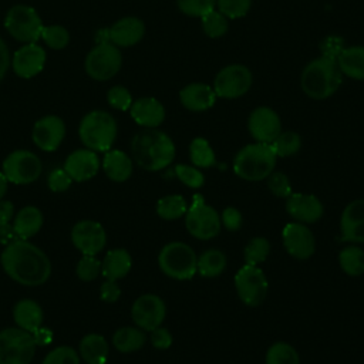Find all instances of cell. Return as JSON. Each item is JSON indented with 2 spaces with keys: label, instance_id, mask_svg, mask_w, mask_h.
<instances>
[{
  "label": "cell",
  "instance_id": "obj_1",
  "mask_svg": "<svg viewBox=\"0 0 364 364\" xmlns=\"http://www.w3.org/2000/svg\"><path fill=\"white\" fill-rule=\"evenodd\" d=\"M4 273L23 286H40L50 279L51 262L48 256L28 240H14L4 246L0 255Z\"/></svg>",
  "mask_w": 364,
  "mask_h": 364
},
{
  "label": "cell",
  "instance_id": "obj_2",
  "mask_svg": "<svg viewBox=\"0 0 364 364\" xmlns=\"http://www.w3.org/2000/svg\"><path fill=\"white\" fill-rule=\"evenodd\" d=\"M132 158L145 171L165 169L175 159L176 148L168 134L156 128H145L131 141Z\"/></svg>",
  "mask_w": 364,
  "mask_h": 364
},
{
  "label": "cell",
  "instance_id": "obj_3",
  "mask_svg": "<svg viewBox=\"0 0 364 364\" xmlns=\"http://www.w3.org/2000/svg\"><path fill=\"white\" fill-rule=\"evenodd\" d=\"M343 74L337 61L328 57H318L310 61L301 71L300 85L303 92L313 100L331 97L341 85Z\"/></svg>",
  "mask_w": 364,
  "mask_h": 364
},
{
  "label": "cell",
  "instance_id": "obj_4",
  "mask_svg": "<svg viewBox=\"0 0 364 364\" xmlns=\"http://www.w3.org/2000/svg\"><path fill=\"white\" fill-rule=\"evenodd\" d=\"M277 156L270 144H249L235 155L233 172L249 182L263 181L274 171Z\"/></svg>",
  "mask_w": 364,
  "mask_h": 364
},
{
  "label": "cell",
  "instance_id": "obj_5",
  "mask_svg": "<svg viewBox=\"0 0 364 364\" xmlns=\"http://www.w3.org/2000/svg\"><path fill=\"white\" fill-rule=\"evenodd\" d=\"M117 121L102 109H94L85 114L78 127V135L85 148L95 152H107L117 139Z\"/></svg>",
  "mask_w": 364,
  "mask_h": 364
},
{
  "label": "cell",
  "instance_id": "obj_6",
  "mask_svg": "<svg viewBox=\"0 0 364 364\" xmlns=\"http://www.w3.org/2000/svg\"><path fill=\"white\" fill-rule=\"evenodd\" d=\"M158 264L162 273L171 279L191 280L196 274L198 255L183 242H171L161 249Z\"/></svg>",
  "mask_w": 364,
  "mask_h": 364
},
{
  "label": "cell",
  "instance_id": "obj_7",
  "mask_svg": "<svg viewBox=\"0 0 364 364\" xmlns=\"http://www.w3.org/2000/svg\"><path fill=\"white\" fill-rule=\"evenodd\" d=\"M185 226L193 237L209 240L216 237L220 232V215L213 206L206 205L202 195L196 193L185 213Z\"/></svg>",
  "mask_w": 364,
  "mask_h": 364
},
{
  "label": "cell",
  "instance_id": "obj_8",
  "mask_svg": "<svg viewBox=\"0 0 364 364\" xmlns=\"http://www.w3.org/2000/svg\"><path fill=\"white\" fill-rule=\"evenodd\" d=\"M36 348L31 333L20 327H7L0 331V364H30Z\"/></svg>",
  "mask_w": 364,
  "mask_h": 364
},
{
  "label": "cell",
  "instance_id": "obj_9",
  "mask_svg": "<svg viewBox=\"0 0 364 364\" xmlns=\"http://www.w3.org/2000/svg\"><path fill=\"white\" fill-rule=\"evenodd\" d=\"M4 27L9 34L20 43H36L44 28L36 9L27 4H16L9 9L4 17Z\"/></svg>",
  "mask_w": 364,
  "mask_h": 364
},
{
  "label": "cell",
  "instance_id": "obj_10",
  "mask_svg": "<svg viewBox=\"0 0 364 364\" xmlns=\"http://www.w3.org/2000/svg\"><path fill=\"white\" fill-rule=\"evenodd\" d=\"M122 65V55L117 46L109 41L97 43L85 57V71L95 81L111 80Z\"/></svg>",
  "mask_w": 364,
  "mask_h": 364
},
{
  "label": "cell",
  "instance_id": "obj_11",
  "mask_svg": "<svg viewBox=\"0 0 364 364\" xmlns=\"http://www.w3.org/2000/svg\"><path fill=\"white\" fill-rule=\"evenodd\" d=\"M43 165L40 158L27 149H16L10 152L1 165V172L9 182L16 185H28L41 175Z\"/></svg>",
  "mask_w": 364,
  "mask_h": 364
},
{
  "label": "cell",
  "instance_id": "obj_12",
  "mask_svg": "<svg viewBox=\"0 0 364 364\" xmlns=\"http://www.w3.org/2000/svg\"><path fill=\"white\" fill-rule=\"evenodd\" d=\"M235 289L243 304L256 307L264 301L269 282L257 266L245 263L235 274Z\"/></svg>",
  "mask_w": 364,
  "mask_h": 364
},
{
  "label": "cell",
  "instance_id": "obj_13",
  "mask_svg": "<svg viewBox=\"0 0 364 364\" xmlns=\"http://www.w3.org/2000/svg\"><path fill=\"white\" fill-rule=\"evenodd\" d=\"M252 73L246 65L230 64L223 67L213 80V91L220 98H239L252 87Z\"/></svg>",
  "mask_w": 364,
  "mask_h": 364
},
{
  "label": "cell",
  "instance_id": "obj_14",
  "mask_svg": "<svg viewBox=\"0 0 364 364\" xmlns=\"http://www.w3.org/2000/svg\"><path fill=\"white\" fill-rule=\"evenodd\" d=\"M131 317L136 327L144 331H152L162 326L166 317L165 301L152 293L142 294L134 301L131 307Z\"/></svg>",
  "mask_w": 364,
  "mask_h": 364
},
{
  "label": "cell",
  "instance_id": "obj_15",
  "mask_svg": "<svg viewBox=\"0 0 364 364\" xmlns=\"http://www.w3.org/2000/svg\"><path fill=\"white\" fill-rule=\"evenodd\" d=\"M71 242L82 255L97 256L105 247L107 233L100 222L84 219L73 226Z\"/></svg>",
  "mask_w": 364,
  "mask_h": 364
},
{
  "label": "cell",
  "instance_id": "obj_16",
  "mask_svg": "<svg viewBox=\"0 0 364 364\" xmlns=\"http://www.w3.org/2000/svg\"><path fill=\"white\" fill-rule=\"evenodd\" d=\"M282 240L286 252L297 260H306L316 252L314 235L304 223H287L283 228Z\"/></svg>",
  "mask_w": 364,
  "mask_h": 364
},
{
  "label": "cell",
  "instance_id": "obj_17",
  "mask_svg": "<svg viewBox=\"0 0 364 364\" xmlns=\"http://www.w3.org/2000/svg\"><path fill=\"white\" fill-rule=\"evenodd\" d=\"M247 129L256 142L272 144L282 132V121L274 109L257 107L249 115Z\"/></svg>",
  "mask_w": 364,
  "mask_h": 364
},
{
  "label": "cell",
  "instance_id": "obj_18",
  "mask_svg": "<svg viewBox=\"0 0 364 364\" xmlns=\"http://www.w3.org/2000/svg\"><path fill=\"white\" fill-rule=\"evenodd\" d=\"M65 136V124L57 115H46L40 118L31 132L33 142L46 152L55 151Z\"/></svg>",
  "mask_w": 364,
  "mask_h": 364
},
{
  "label": "cell",
  "instance_id": "obj_19",
  "mask_svg": "<svg viewBox=\"0 0 364 364\" xmlns=\"http://www.w3.org/2000/svg\"><path fill=\"white\" fill-rule=\"evenodd\" d=\"M286 212L299 223H316L324 213V206L316 195L291 193L286 198Z\"/></svg>",
  "mask_w": 364,
  "mask_h": 364
},
{
  "label": "cell",
  "instance_id": "obj_20",
  "mask_svg": "<svg viewBox=\"0 0 364 364\" xmlns=\"http://www.w3.org/2000/svg\"><path fill=\"white\" fill-rule=\"evenodd\" d=\"M46 64V51L36 43L21 46L11 58V68L21 78H31L41 73Z\"/></svg>",
  "mask_w": 364,
  "mask_h": 364
},
{
  "label": "cell",
  "instance_id": "obj_21",
  "mask_svg": "<svg viewBox=\"0 0 364 364\" xmlns=\"http://www.w3.org/2000/svg\"><path fill=\"white\" fill-rule=\"evenodd\" d=\"M101 166V161L95 151L84 148L71 152L64 161V171L75 182H85L94 178Z\"/></svg>",
  "mask_w": 364,
  "mask_h": 364
},
{
  "label": "cell",
  "instance_id": "obj_22",
  "mask_svg": "<svg viewBox=\"0 0 364 364\" xmlns=\"http://www.w3.org/2000/svg\"><path fill=\"white\" fill-rule=\"evenodd\" d=\"M340 233L344 242L364 243V199H354L343 209Z\"/></svg>",
  "mask_w": 364,
  "mask_h": 364
},
{
  "label": "cell",
  "instance_id": "obj_23",
  "mask_svg": "<svg viewBox=\"0 0 364 364\" xmlns=\"http://www.w3.org/2000/svg\"><path fill=\"white\" fill-rule=\"evenodd\" d=\"M145 34V24L141 18L128 16L117 20L107 28L108 41L117 47H132L138 44Z\"/></svg>",
  "mask_w": 364,
  "mask_h": 364
},
{
  "label": "cell",
  "instance_id": "obj_24",
  "mask_svg": "<svg viewBox=\"0 0 364 364\" xmlns=\"http://www.w3.org/2000/svg\"><path fill=\"white\" fill-rule=\"evenodd\" d=\"M129 112L132 119L144 128H156L165 119L164 105L152 97H142L134 101Z\"/></svg>",
  "mask_w": 364,
  "mask_h": 364
},
{
  "label": "cell",
  "instance_id": "obj_25",
  "mask_svg": "<svg viewBox=\"0 0 364 364\" xmlns=\"http://www.w3.org/2000/svg\"><path fill=\"white\" fill-rule=\"evenodd\" d=\"M181 104L193 112H202L212 108L216 102L213 88L203 82H192L183 87L179 92Z\"/></svg>",
  "mask_w": 364,
  "mask_h": 364
},
{
  "label": "cell",
  "instance_id": "obj_26",
  "mask_svg": "<svg viewBox=\"0 0 364 364\" xmlns=\"http://www.w3.org/2000/svg\"><path fill=\"white\" fill-rule=\"evenodd\" d=\"M102 169L108 179L125 182L132 175V159L119 149H108L102 158Z\"/></svg>",
  "mask_w": 364,
  "mask_h": 364
},
{
  "label": "cell",
  "instance_id": "obj_27",
  "mask_svg": "<svg viewBox=\"0 0 364 364\" xmlns=\"http://www.w3.org/2000/svg\"><path fill=\"white\" fill-rule=\"evenodd\" d=\"M13 320L17 327L33 333L43 326V309L31 299H21L13 307Z\"/></svg>",
  "mask_w": 364,
  "mask_h": 364
},
{
  "label": "cell",
  "instance_id": "obj_28",
  "mask_svg": "<svg viewBox=\"0 0 364 364\" xmlns=\"http://www.w3.org/2000/svg\"><path fill=\"white\" fill-rule=\"evenodd\" d=\"M44 216L43 212L36 206L21 208L13 220V229L18 239L28 240L37 235L43 226Z\"/></svg>",
  "mask_w": 364,
  "mask_h": 364
},
{
  "label": "cell",
  "instance_id": "obj_29",
  "mask_svg": "<svg viewBox=\"0 0 364 364\" xmlns=\"http://www.w3.org/2000/svg\"><path fill=\"white\" fill-rule=\"evenodd\" d=\"M132 267V259L128 250L125 249H112L109 250L101 262V274L107 280H119L125 277Z\"/></svg>",
  "mask_w": 364,
  "mask_h": 364
},
{
  "label": "cell",
  "instance_id": "obj_30",
  "mask_svg": "<svg viewBox=\"0 0 364 364\" xmlns=\"http://www.w3.org/2000/svg\"><path fill=\"white\" fill-rule=\"evenodd\" d=\"M337 65L343 75L351 80H364V47L351 46L346 47L336 58Z\"/></svg>",
  "mask_w": 364,
  "mask_h": 364
},
{
  "label": "cell",
  "instance_id": "obj_31",
  "mask_svg": "<svg viewBox=\"0 0 364 364\" xmlns=\"http://www.w3.org/2000/svg\"><path fill=\"white\" fill-rule=\"evenodd\" d=\"M108 343L97 333L84 336L78 346V354L87 364H104L108 357Z\"/></svg>",
  "mask_w": 364,
  "mask_h": 364
},
{
  "label": "cell",
  "instance_id": "obj_32",
  "mask_svg": "<svg viewBox=\"0 0 364 364\" xmlns=\"http://www.w3.org/2000/svg\"><path fill=\"white\" fill-rule=\"evenodd\" d=\"M146 334L136 326H125L118 328L112 336L114 347L121 353H134L144 347Z\"/></svg>",
  "mask_w": 364,
  "mask_h": 364
},
{
  "label": "cell",
  "instance_id": "obj_33",
  "mask_svg": "<svg viewBox=\"0 0 364 364\" xmlns=\"http://www.w3.org/2000/svg\"><path fill=\"white\" fill-rule=\"evenodd\" d=\"M228 259L222 250L208 249L200 256H198L196 273H199L205 279H213L223 273L226 269Z\"/></svg>",
  "mask_w": 364,
  "mask_h": 364
},
{
  "label": "cell",
  "instance_id": "obj_34",
  "mask_svg": "<svg viewBox=\"0 0 364 364\" xmlns=\"http://www.w3.org/2000/svg\"><path fill=\"white\" fill-rule=\"evenodd\" d=\"M341 270L348 276H360L364 273V249L358 245H348L338 253Z\"/></svg>",
  "mask_w": 364,
  "mask_h": 364
},
{
  "label": "cell",
  "instance_id": "obj_35",
  "mask_svg": "<svg viewBox=\"0 0 364 364\" xmlns=\"http://www.w3.org/2000/svg\"><path fill=\"white\" fill-rule=\"evenodd\" d=\"M188 203L182 195H166L156 202V213L164 220H175L185 216Z\"/></svg>",
  "mask_w": 364,
  "mask_h": 364
},
{
  "label": "cell",
  "instance_id": "obj_36",
  "mask_svg": "<svg viewBox=\"0 0 364 364\" xmlns=\"http://www.w3.org/2000/svg\"><path fill=\"white\" fill-rule=\"evenodd\" d=\"M189 158L193 166L196 168H209L216 164V156L213 148L208 142V139L198 136L193 138L189 145Z\"/></svg>",
  "mask_w": 364,
  "mask_h": 364
},
{
  "label": "cell",
  "instance_id": "obj_37",
  "mask_svg": "<svg viewBox=\"0 0 364 364\" xmlns=\"http://www.w3.org/2000/svg\"><path fill=\"white\" fill-rule=\"evenodd\" d=\"M264 363L266 364H300V357L291 344L286 341H277L267 348Z\"/></svg>",
  "mask_w": 364,
  "mask_h": 364
},
{
  "label": "cell",
  "instance_id": "obj_38",
  "mask_svg": "<svg viewBox=\"0 0 364 364\" xmlns=\"http://www.w3.org/2000/svg\"><path fill=\"white\" fill-rule=\"evenodd\" d=\"M276 156L286 158L296 155L301 148V136L294 131H284L280 132L279 136L270 144Z\"/></svg>",
  "mask_w": 364,
  "mask_h": 364
},
{
  "label": "cell",
  "instance_id": "obj_39",
  "mask_svg": "<svg viewBox=\"0 0 364 364\" xmlns=\"http://www.w3.org/2000/svg\"><path fill=\"white\" fill-rule=\"evenodd\" d=\"M202 20V28L205 34L210 38H219L225 36L229 30V21L228 17H225L220 11L212 10L200 17Z\"/></svg>",
  "mask_w": 364,
  "mask_h": 364
},
{
  "label": "cell",
  "instance_id": "obj_40",
  "mask_svg": "<svg viewBox=\"0 0 364 364\" xmlns=\"http://www.w3.org/2000/svg\"><path fill=\"white\" fill-rule=\"evenodd\" d=\"M270 253V243L266 237L257 236L249 240V243L245 247V263L257 266L263 263Z\"/></svg>",
  "mask_w": 364,
  "mask_h": 364
},
{
  "label": "cell",
  "instance_id": "obj_41",
  "mask_svg": "<svg viewBox=\"0 0 364 364\" xmlns=\"http://www.w3.org/2000/svg\"><path fill=\"white\" fill-rule=\"evenodd\" d=\"M41 38L46 41V44L53 50H63L68 46L70 34L65 27L53 24L47 26L41 31Z\"/></svg>",
  "mask_w": 364,
  "mask_h": 364
},
{
  "label": "cell",
  "instance_id": "obj_42",
  "mask_svg": "<svg viewBox=\"0 0 364 364\" xmlns=\"http://www.w3.org/2000/svg\"><path fill=\"white\" fill-rule=\"evenodd\" d=\"M176 178L191 189H199L205 183V176L199 168L186 164H178L175 166Z\"/></svg>",
  "mask_w": 364,
  "mask_h": 364
},
{
  "label": "cell",
  "instance_id": "obj_43",
  "mask_svg": "<svg viewBox=\"0 0 364 364\" xmlns=\"http://www.w3.org/2000/svg\"><path fill=\"white\" fill-rule=\"evenodd\" d=\"M101 273V260L97 256L82 255L75 266V274L82 282H92Z\"/></svg>",
  "mask_w": 364,
  "mask_h": 364
},
{
  "label": "cell",
  "instance_id": "obj_44",
  "mask_svg": "<svg viewBox=\"0 0 364 364\" xmlns=\"http://www.w3.org/2000/svg\"><path fill=\"white\" fill-rule=\"evenodd\" d=\"M41 364H80V354L70 346H58L44 357Z\"/></svg>",
  "mask_w": 364,
  "mask_h": 364
},
{
  "label": "cell",
  "instance_id": "obj_45",
  "mask_svg": "<svg viewBox=\"0 0 364 364\" xmlns=\"http://www.w3.org/2000/svg\"><path fill=\"white\" fill-rule=\"evenodd\" d=\"M178 9L191 17H202L215 10L216 0H176Z\"/></svg>",
  "mask_w": 364,
  "mask_h": 364
},
{
  "label": "cell",
  "instance_id": "obj_46",
  "mask_svg": "<svg viewBox=\"0 0 364 364\" xmlns=\"http://www.w3.org/2000/svg\"><path fill=\"white\" fill-rule=\"evenodd\" d=\"M252 0H216L218 11L228 18H239L247 14Z\"/></svg>",
  "mask_w": 364,
  "mask_h": 364
},
{
  "label": "cell",
  "instance_id": "obj_47",
  "mask_svg": "<svg viewBox=\"0 0 364 364\" xmlns=\"http://www.w3.org/2000/svg\"><path fill=\"white\" fill-rule=\"evenodd\" d=\"M266 179H267V188L274 196L286 199L291 195V183L289 176L284 172L273 171Z\"/></svg>",
  "mask_w": 364,
  "mask_h": 364
},
{
  "label": "cell",
  "instance_id": "obj_48",
  "mask_svg": "<svg viewBox=\"0 0 364 364\" xmlns=\"http://www.w3.org/2000/svg\"><path fill=\"white\" fill-rule=\"evenodd\" d=\"M107 101L112 108H115L118 111L129 109L134 102L131 92L122 85L111 87L109 91L107 92Z\"/></svg>",
  "mask_w": 364,
  "mask_h": 364
},
{
  "label": "cell",
  "instance_id": "obj_49",
  "mask_svg": "<svg viewBox=\"0 0 364 364\" xmlns=\"http://www.w3.org/2000/svg\"><path fill=\"white\" fill-rule=\"evenodd\" d=\"M73 179L64 171V168H55L48 173L47 185L53 192H64L71 186Z\"/></svg>",
  "mask_w": 364,
  "mask_h": 364
},
{
  "label": "cell",
  "instance_id": "obj_50",
  "mask_svg": "<svg viewBox=\"0 0 364 364\" xmlns=\"http://www.w3.org/2000/svg\"><path fill=\"white\" fill-rule=\"evenodd\" d=\"M220 222L223 225V228L229 232H236L242 228L243 225V216L240 213L239 209L233 208V206H228L222 210L220 215Z\"/></svg>",
  "mask_w": 364,
  "mask_h": 364
},
{
  "label": "cell",
  "instance_id": "obj_51",
  "mask_svg": "<svg viewBox=\"0 0 364 364\" xmlns=\"http://www.w3.org/2000/svg\"><path fill=\"white\" fill-rule=\"evenodd\" d=\"M151 336H149V340L152 343V346L156 348V350H166L172 346V334L168 328L159 326L156 328H154L152 331H149Z\"/></svg>",
  "mask_w": 364,
  "mask_h": 364
},
{
  "label": "cell",
  "instance_id": "obj_52",
  "mask_svg": "<svg viewBox=\"0 0 364 364\" xmlns=\"http://www.w3.org/2000/svg\"><path fill=\"white\" fill-rule=\"evenodd\" d=\"M344 41L343 38L337 37V36H330L327 37L323 44H321V51H323V55L324 57H328V58H333L336 60L338 57V54L344 50Z\"/></svg>",
  "mask_w": 364,
  "mask_h": 364
},
{
  "label": "cell",
  "instance_id": "obj_53",
  "mask_svg": "<svg viewBox=\"0 0 364 364\" xmlns=\"http://www.w3.org/2000/svg\"><path fill=\"white\" fill-rule=\"evenodd\" d=\"M121 296V289L115 280H107L100 287V299L105 303H115Z\"/></svg>",
  "mask_w": 364,
  "mask_h": 364
},
{
  "label": "cell",
  "instance_id": "obj_54",
  "mask_svg": "<svg viewBox=\"0 0 364 364\" xmlns=\"http://www.w3.org/2000/svg\"><path fill=\"white\" fill-rule=\"evenodd\" d=\"M33 338H34V343L37 347H46V346H50L53 343V338H54V333L47 328V327H43L40 326L37 330H34L31 333Z\"/></svg>",
  "mask_w": 364,
  "mask_h": 364
},
{
  "label": "cell",
  "instance_id": "obj_55",
  "mask_svg": "<svg viewBox=\"0 0 364 364\" xmlns=\"http://www.w3.org/2000/svg\"><path fill=\"white\" fill-rule=\"evenodd\" d=\"M10 64H11V58H10L9 48L4 43V40L0 37V82L4 78V75L7 74Z\"/></svg>",
  "mask_w": 364,
  "mask_h": 364
},
{
  "label": "cell",
  "instance_id": "obj_56",
  "mask_svg": "<svg viewBox=\"0 0 364 364\" xmlns=\"http://www.w3.org/2000/svg\"><path fill=\"white\" fill-rule=\"evenodd\" d=\"M14 215V206L10 200L0 199V226L10 223Z\"/></svg>",
  "mask_w": 364,
  "mask_h": 364
},
{
  "label": "cell",
  "instance_id": "obj_57",
  "mask_svg": "<svg viewBox=\"0 0 364 364\" xmlns=\"http://www.w3.org/2000/svg\"><path fill=\"white\" fill-rule=\"evenodd\" d=\"M14 240H18V237L13 229V225H10V223L1 225L0 226V243L6 246Z\"/></svg>",
  "mask_w": 364,
  "mask_h": 364
},
{
  "label": "cell",
  "instance_id": "obj_58",
  "mask_svg": "<svg viewBox=\"0 0 364 364\" xmlns=\"http://www.w3.org/2000/svg\"><path fill=\"white\" fill-rule=\"evenodd\" d=\"M7 186H9V179L6 178V175L3 172H0V199L4 198V195L7 192Z\"/></svg>",
  "mask_w": 364,
  "mask_h": 364
}]
</instances>
